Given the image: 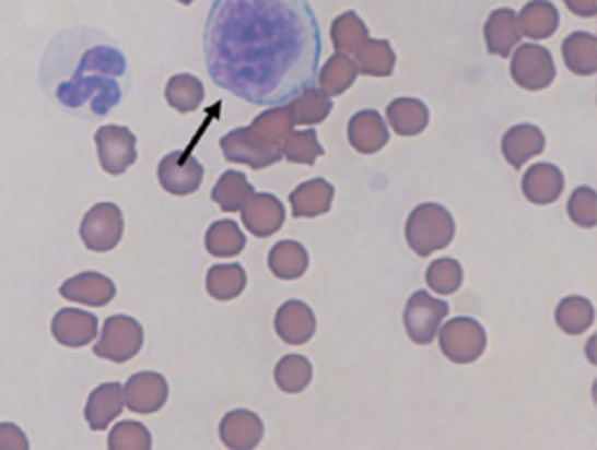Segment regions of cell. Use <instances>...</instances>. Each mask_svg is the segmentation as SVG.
<instances>
[{"mask_svg": "<svg viewBox=\"0 0 597 450\" xmlns=\"http://www.w3.org/2000/svg\"><path fill=\"white\" fill-rule=\"evenodd\" d=\"M28 450V439L22 431V427H16L12 423H0V450Z\"/></svg>", "mask_w": 597, "mask_h": 450, "instance_id": "43", "label": "cell"}, {"mask_svg": "<svg viewBox=\"0 0 597 450\" xmlns=\"http://www.w3.org/2000/svg\"><path fill=\"white\" fill-rule=\"evenodd\" d=\"M448 316V304L432 297L430 292L418 289L413 292L407 306H403V329L413 343L428 345L436 339L442 322Z\"/></svg>", "mask_w": 597, "mask_h": 450, "instance_id": "7", "label": "cell"}, {"mask_svg": "<svg viewBox=\"0 0 597 450\" xmlns=\"http://www.w3.org/2000/svg\"><path fill=\"white\" fill-rule=\"evenodd\" d=\"M358 73H360L358 61L337 51L331 59H327L323 71L318 73V84L327 96H341L346 90H350V86L355 84Z\"/></svg>", "mask_w": 597, "mask_h": 450, "instance_id": "28", "label": "cell"}, {"mask_svg": "<svg viewBox=\"0 0 597 450\" xmlns=\"http://www.w3.org/2000/svg\"><path fill=\"white\" fill-rule=\"evenodd\" d=\"M385 115H388L393 131L399 135H418L430 125V110L418 98H395Z\"/></svg>", "mask_w": 597, "mask_h": 450, "instance_id": "25", "label": "cell"}, {"mask_svg": "<svg viewBox=\"0 0 597 450\" xmlns=\"http://www.w3.org/2000/svg\"><path fill=\"white\" fill-rule=\"evenodd\" d=\"M203 55L220 90L253 106H283L318 80L320 26L308 0H215Z\"/></svg>", "mask_w": 597, "mask_h": 450, "instance_id": "1", "label": "cell"}, {"mask_svg": "<svg viewBox=\"0 0 597 450\" xmlns=\"http://www.w3.org/2000/svg\"><path fill=\"white\" fill-rule=\"evenodd\" d=\"M143 327L129 316H113L103 322L101 339L94 345V355L101 359L121 362L133 359L143 348Z\"/></svg>", "mask_w": 597, "mask_h": 450, "instance_id": "6", "label": "cell"}, {"mask_svg": "<svg viewBox=\"0 0 597 450\" xmlns=\"http://www.w3.org/2000/svg\"><path fill=\"white\" fill-rule=\"evenodd\" d=\"M261 437H265V423L253 411H230L220 423V439L232 450H250L259 446Z\"/></svg>", "mask_w": 597, "mask_h": 450, "instance_id": "16", "label": "cell"}, {"mask_svg": "<svg viewBox=\"0 0 597 450\" xmlns=\"http://www.w3.org/2000/svg\"><path fill=\"white\" fill-rule=\"evenodd\" d=\"M51 334L66 348H82L98 334V318L80 308H63L51 320Z\"/></svg>", "mask_w": 597, "mask_h": 450, "instance_id": "15", "label": "cell"}, {"mask_svg": "<svg viewBox=\"0 0 597 450\" xmlns=\"http://www.w3.org/2000/svg\"><path fill=\"white\" fill-rule=\"evenodd\" d=\"M565 189L563 170L553 164H535L523 176V197L535 205H549L560 199Z\"/></svg>", "mask_w": 597, "mask_h": 450, "instance_id": "19", "label": "cell"}, {"mask_svg": "<svg viewBox=\"0 0 597 450\" xmlns=\"http://www.w3.org/2000/svg\"><path fill=\"white\" fill-rule=\"evenodd\" d=\"M565 66L574 75H593L597 68V38L595 33L574 31L563 43Z\"/></svg>", "mask_w": 597, "mask_h": 450, "instance_id": "27", "label": "cell"}, {"mask_svg": "<svg viewBox=\"0 0 597 450\" xmlns=\"http://www.w3.org/2000/svg\"><path fill=\"white\" fill-rule=\"evenodd\" d=\"M425 281L432 292L442 294V297H448V294L458 292L463 285V267L450 257H442L430 264Z\"/></svg>", "mask_w": 597, "mask_h": 450, "instance_id": "40", "label": "cell"}, {"mask_svg": "<svg viewBox=\"0 0 597 450\" xmlns=\"http://www.w3.org/2000/svg\"><path fill=\"white\" fill-rule=\"evenodd\" d=\"M567 10L576 16H584V20H590V16L597 14V0H563Z\"/></svg>", "mask_w": 597, "mask_h": 450, "instance_id": "44", "label": "cell"}, {"mask_svg": "<svg viewBox=\"0 0 597 450\" xmlns=\"http://www.w3.org/2000/svg\"><path fill=\"white\" fill-rule=\"evenodd\" d=\"M355 57L360 73L368 78H390L397 63L395 49L388 40H366Z\"/></svg>", "mask_w": 597, "mask_h": 450, "instance_id": "34", "label": "cell"}, {"mask_svg": "<svg viewBox=\"0 0 597 450\" xmlns=\"http://www.w3.org/2000/svg\"><path fill=\"white\" fill-rule=\"evenodd\" d=\"M368 40L366 24L360 20L358 12H343L331 24V43L341 55H358Z\"/></svg>", "mask_w": 597, "mask_h": 450, "instance_id": "33", "label": "cell"}, {"mask_svg": "<svg viewBox=\"0 0 597 450\" xmlns=\"http://www.w3.org/2000/svg\"><path fill=\"white\" fill-rule=\"evenodd\" d=\"M96 150H98V162L101 168L110 176H121V173L129 170V166L136 164L138 152H136V135L127 127L108 125L96 131Z\"/></svg>", "mask_w": 597, "mask_h": 450, "instance_id": "10", "label": "cell"}, {"mask_svg": "<svg viewBox=\"0 0 597 450\" xmlns=\"http://www.w3.org/2000/svg\"><path fill=\"white\" fill-rule=\"evenodd\" d=\"M175 3H183V5H191V3H195V0H175Z\"/></svg>", "mask_w": 597, "mask_h": 450, "instance_id": "45", "label": "cell"}, {"mask_svg": "<svg viewBox=\"0 0 597 450\" xmlns=\"http://www.w3.org/2000/svg\"><path fill=\"white\" fill-rule=\"evenodd\" d=\"M333 201V187L331 182L315 178L308 182L298 185L294 192L290 194V208L294 217H320L325 213H329Z\"/></svg>", "mask_w": 597, "mask_h": 450, "instance_id": "23", "label": "cell"}, {"mask_svg": "<svg viewBox=\"0 0 597 450\" xmlns=\"http://www.w3.org/2000/svg\"><path fill=\"white\" fill-rule=\"evenodd\" d=\"M570 220L582 229H593L597 224V192L590 187H578L567 201Z\"/></svg>", "mask_w": 597, "mask_h": 450, "instance_id": "42", "label": "cell"}, {"mask_svg": "<svg viewBox=\"0 0 597 450\" xmlns=\"http://www.w3.org/2000/svg\"><path fill=\"white\" fill-rule=\"evenodd\" d=\"M294 125H296V117H294L292 103H283V106H271L269 110L257 115V119L250 125V129L255 133H259L261 138H267V141L283 147V143L288 141L292 129H294Z\"/></svg>", "mask_w": 597, "mask_h": 450, "instance_id": "29", "label": "cell"}, {"mask_svg": "<svg viewBox=\"0 0 597 450\" xmlns=\"http://www.w3.org/2000/svg\"><path fill=\"white\" fill-rule=\"evenodd\" d=\"M407 244L418 257H430L450 246L455 236V220L448 208L438 203H420L407 220Z\"/></svg>", "mask_w": 597, "mask_h": 450, "instance_id": "3", "label": "cell"}, {"mask_svg": "<svg viewBox=\"0 0 597 450\" xmlns=\"http://www.w3.org/2000/svg\"><path fill=\"white\" fill-rule=\"evenodd\" d=\"M520 36L523 33L518 26V14L512 8H500L490 12L483 28V38L490 55L506 59L518 47Z\"/></svg>", "mask_w": 597, "mask_h": 450, "instance_id": "18", "label": "cell"}, {"mask_svg": "<svg viewBox=\"0 0 597 450\" xmlns=\"http://www.w3.org/2000/svg\"><path fill=\"white\" fill-rule=\"evenodd\" d=\"M164 94H166V103L173 110H178L180 115H187V112H195L201 106L206 90H203V82L199 78L189 75V73H180V75H173L168 80Z\"/></svg>", "mask_w": 597, "mask_h": 450, "instance_id": "32", "label": "cell"}, {"mask_svg": "<svg viewBox=\"0 0 597 450\" xmlns=\"http://www.w3.org/2000/svg\"><path fill=\"white\" fill-rule=\"evenodd\" d=\"M390 141L388 127L376 110H360L348 122V143L360 154H376Z\"/></svg>", "mask_w": 597, "mask_h": 450, "instance_id": "20", "label": "cell"}, {"mask_svg": "<svg viewBox=\"0 0 597 450\" xmlns=\"http://www.w3.org/2000/svg\"><path fill=\"white\" fill-rule=\"evenodd\" d=\"M276 334L290 345H304L315 334V313L304 301H285L276 313Z\"/></svg>", "mask_w": 597, "mask_h": 450, "instance_id": "17", "label": "cell"}, {"mask_svg": "<svg viewBox=\"0 0 597 450\" xmlns=\"http://www.w3.org/2000/svg\"><path fill=\"white\" fill-rule=\"evenodd\" d=\"M595 75H597V68H595Z\"/></svg>", "mask_w": 597, "mask_h": 450, "instance_id": "46", "label": "cell"}, {"mask_svg": "<svg viewBox=\"0 0 597 450\" xmlns=\"http://www.w3.org/2000/svg\"><path fill=\"white\" fill-rule=\"evenodd\" d=\"M595 320V308L586 297H567L555 308V324L570 336H582Z\"/></svg>", "mask_w": 597, "mask_h": 450, "instance_id": "36", "label": "cell"}, {"mask_svg": "<svg viewBox=\"0 0 597 450\" xmlns=\"http://www.w3.org/2000/svg\"><path fill=\"white\" fill-rule=\"evenodd\" d=\"M125 236V217L115 203H96L80 224V238L86 250L110 252Z\"/></svg>", "mask_w": 597, "mask_h": 450, "instance_id": "8", "label": "cell"}, {"mask_svg": "<svg viewBox=\"0 0 597 450\" xmlns=\"http://www.w3.org/2000/svg\"><path fill=\"white\" fill-rule=\"evenodd\" d=\"M543 147H547V138L535 125H516L502 138V157L514 168H523V164L541 154Z\"/></svg>", "mask_w": 597, "mask_h": 450, "instance_id": "21", "label": "cell"}, {"mask_svg": "<svg viewBox=\"0 0 597 450\" xmlns=\"http://www.w3.org/2000/svg\"><path fill=\"white\" fill-rule=\"evenodd\" d=\"M125 406V388L119 383H103L98 386L84 406V418L94 431H103L108 427Z\"/></svg>", "mask_w": 597, "mask_h": 450, "instance_id": "22", "label": "cell"}, {"mask_svg": "<svg viewBox=\"0 0 597 450\" xmlns=\"http://www.w3.org/2000/svg\"><path fill=\"white\" fill-rule=\"evenodd\" d=\"M290 103L294 108L296 125H302V127L320 125L331 112V98L323 90H313V86H308V90H304Z\"/></svg>", "mask_w": 597, "mask_h": 450, "instance_id": "38", "label": "cell"}, {"mask_svg": "<svg viewBox=\"0 0 597 450\" xmlns=\"http://www.w3.org/2000/svg\"><path fill=\"white\" fill-rule=\"evenodd\" d=\"M168 400V383L162 374L140 371L133 374L125 386V404L133 413H156Z\"/></svg>", "mask_w": 597, "mask_h": 450, "instance_id": "12", "label": "cell"}, {"mask_svg": "<svg viewBox=\"0 0 597 450\" xmlns=\"http://www.w3.org/2000/svg\"><path fill=\"white\" fill-rule=\"evenodd\" d=\"M203 173L201 162L189 152H168L156 168L160 185L173 197L195 194L203 182Z\"/></svg>", "mask_w": 597, "mask_h": 450, "instance_id": "11", "label": "cell"}, {"mask_svg": "<svg viewBox=\"0 0 597 450\" xmlns=\"http://www.w3.org/2000/svg\"><path fill=\"white\" fill-rule=\"evenodd\" d=\"M59 292L66 301H75V304L94 306V308L110 304L117 294L115 283L108 279V275L96 273V271H84L73 275V279H68L61 285Z\"/></svg>", "mask_w": 597, "mask_h": 450, "instance_id": "14", "label": "cell"}, {"mask_svg": "<svg viewBox=\"0 0 597 450\" xmlns=\"http://www.w3.org/2000/svg\"><path fill=\"white\" fill-rule=\"evenodd\" d=\"M269 269L280 281H296L308 271V250L296 240H280L269 252Z\"/></svg>", "mask_w": 597, "mask_h": 450, "instance_id": "26", "label": "cell"}, {"mask_svg": "<svg viewBox=\"0 0 597 450\" xmlns=\"http://www.w3.org/2000/svg\"><path fill=\"white\" fill-rule=\"evenodd\" d=\"M43 84L68 110L108 115L125 98L129 66L98 33L73 28L51 43L43 61Z\"/></svg>", "mask_w": 597, "mask_h": 450, "instance_id": "2", "label": "cell"}, {"mask_svg": "<svg viewBox=\"0 0 597 450\" xmlns=\"http://www.w3.org/2000/svg\"><path fill=\"white\" fill-rule=\"evenodd\" d=\"M283 154H285V159L292 164L313 166L323 157L325 150L318 141V133H315L313 129H306V131L290 133V138L283 143Z\"/></svg>", "mask_w": 597, "mask_h": 450, "instance_id": "39", "label": "cell"}, {"mask_svg": "<svg viewBox=\"0 0 597 450\" xmlns=\"http://www.w3.org/2000/svg\"><path fill=\"white\" fill-rule=\"evenodd\" d=\"M488 345L485 329L473 318H455L438 329V348L453 365H471Z\"/></svg>", "mask_w": 597, "mask_h": 450, "instance_id": "5", "label": "cell"}, {"mask_svg": "<svg viewBox=\"0 0 597 450\" xmlns=\"http://www.w3.org/2000/svg\"><path fill=\"white\" fill-rule=\"evenodd\" d=\"M253 194L255 189L241 170H226L224 176L215 182L213 194L210 197H213V201L220 205V211L236 213L245 203H248Z\"/></svg>", "mask_w": 597, "mask_h": 450, "instance_id": "30", "label": "cell"}, {"mask_svg": "<svg viewBox=\"0 0 597 450\" xmlns=\"http://www.w3.org/2000/svg\"><path fill=\"white\" fill-rule=\"evenodd\" d=\"M243 227L257 238H269L276 232L283 229L285 224V208L273 194H253L241 208Z\"/></svg>", "mask_w": 597, "mask_h": 450, "instance_id": "13", "label": "cell"}, {"mask_svg": "<svg viewBox=\"0 0 597 450\" xmlns=\"http://www.w3.org/2000/svg\"><path fill=\"white\" fill-rule=\"evenodd\" d=\"M206 250L220 259L241 254L245 250V236L238 229V224L232 220L210 224V229L206 232Z\"/></svg>", "mask_w": 597, "mask_h": 450, "instance_id": "35", "label": "cell"}, {"mask_svg": "<svg viewBox=\"0 0 597 450\" xmlns=\"http://www.w3.org/2000/svg\"><path fill=\"white\" fill-rule=\"evenodd\" d=\"M248 275L241 264H218L206 275V289L215 301H232L245 289Z\"/></svg>", "mask_w": 597, "mask_h": 450, "instance_id": "31", "label": "cell"}, {"mask_svg": "<svg viewBox=\"0 0 597 450\" xmlns=\"http://www.w3.org/2000/svg\"><path fill=\"white\" fill-rule=\"evenodd\" d=\"M276 386L288 392V394H298L308 388L313 380V365L304 355H288L276 365Z\"/></svg>", "mask_w": 597, "mask_h": 450, "instance_id": "37", "label": "cell"}, {"mask_svg": "<svg viewBox=\"0 0 597 450\" xmlns=\"http://www.w3.org/2000/svg\"><path fill=\"white\" fill-rule=\"evenodd\" d=\"M108 446L110 450H150L152 437L145 425H140L136 421H125L110 431Z\"/></svg>", "mask_w": 597, "mask_h": 450, "instance_id": "41", "label": "cell"}, {"mask_svg": "<svg viewBox=\"0 0 597 450\" xmlns=\"http://www.w3.org/2000/svg\"><path fill=\"white\" fill-rule=\"evenodd\" d=\"M220 147L224 152L226 162L250 166L255 170L269 168V166L278 164L280 159H285L283 147L267 141V138H261L250 127L234 129V131L226 133L220 141Z\"/></svg>", "mask_w": 597, "mask_h": 450, "instance_id": "4", "label": "cell"}, {"mask_svg": "<svg viewBox=\"0 0 597 450\" xmlns=\"http://www.w3.org/2000/svg\"><path fill=\"white\" fill-rule=\"evenodd\" d=\"M518 26L525 38L530 40H547L560 26V14L549 0H530L518 12Z\"/></svg>", "mask_w": 597, "mask_h": 450, "instance_id": "24", "label": "cell"}, {"mask_svg": "<svg viewBox=\"0 0 597 450\" xmlns=\"http://www.w3.org/2000/svg\"><path fill=\"white\" fill-rule=\"evenodd\" d=\"M512 78L525 92H541L555 80V63L551 51L535 43L520 45L512 57Z\"/></svg>", "mask_w": 597, "mask_h": 450, "instance_id": "9", "label": "cell"}]
</instances>
